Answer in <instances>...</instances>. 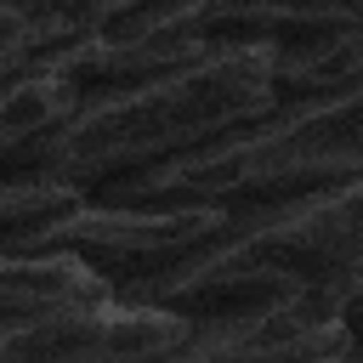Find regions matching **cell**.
I'll list each match as a JSON object with an SVG mask.
<instances>
[{
	"label": "cell",
	"mask_w": 363,
	"mask_h": 363,
	"mask_svg": "<svg viewBox=\"0 0 363 363\" xmlns=\"http://www.w3.org/2000/svg\"><path fill=\"white\" fill-rule=\"evenodd\" d=\"M113 301L153 306L182 323L255 306H306L346 323V312L363 301V176L323 193L227 210V221L193 255Z\"/></svg>",
	"instance_id": "1"
},
{
	"label": "cell",
	"mask_w": 363,
	"mask_h": 363,
	"mask_svg": "<svg viewBox=\"0 0 363 363\" xmlns=\"http://www.w3.org/2000/svg\"><path fill=\"white\" fill-rule=\"evenodd\" d=\"M272 108H278L272 57L250 45H227L176 74L79 96V108L57 130L11 153L0 176H51L79 193H96L136 170L170 164L216 136H233L267 119Z\"/></svg>",
	"instance_id": "2"
},
{
	"label": "cell",
	"mask_w": 363,
	"mask_h": 363,
	"mask_svg": "<svg viewBox=\"0 0 363 363\" xmlns=\"http://www.w3.org/2000/svg\"><path fill=\"white\" fill-rule=\"evenodd\" d=\"M363 176V91L278 102L267 119L216 136L170 164L96 187L102 204L142 210H255Z\"/></svg>",
	"instance_id": "3"
},
{
	"label": "cell",
	"mask_w": 363,
	"mask_h": 363,
	"mask_svg": "<svg viewBox=\"0 0 363 363\" xmlns=\"http://www.w3.org/2000/svg\"><path fill=\"white\" fill-rule=\"evenodd\" d=\"M221 221H227V210H142V204L85 199L68 221L23 238L6 255H68L85 272H96L113 295H125L130 284H142V278L164 272L170 261L193 255Z\"/></svg>",
	"instance_id": "4"
},
{
	"label": "cell",
	"mask_w": 363,
	"mask_h": 363,
	"mask_svg": "<svg viewBox=\"0 0 363 363\" xmlns=\"http://www.w3.org/2000/svg\"><path fill=\"white\" fill-rule=\"evenodd\" d=\"M182 318L102 301L79 312H45L0 323V363H153L182 340Z\"/></svg>",
	"instance_id": "5"
},
{
	"label": "cell",
	"mask_w": 363,
	"mask_h": 363,
	"mask_svg": "<svg viewBox=\"0 0 363 363\" xmlns=\"http://www.w3.org/2000/svg\"><path fill=\"white\" fill-rule=\"evenodd\" d=\"M352 329L306 306H255L221 318H187L182 340L153 363H340Z\"/></svg>",
	"instance_id": "6"
},
{
	"label": "cell",
	"mask_w": 363,
	"mask_h": 363,
	"mask_svg": "<svg viewBox=\"0 0 363 363\" xmlns=\"http://www.w3.org/2000/svg\"><path fill=\"white\" fill-rule=\"evenodd\" d=\"M357 17H363V6H204L199 34L216 51L250 45L267 57H289V51H312V45L335 40Z\"/></svg>",
	"instance_id": "7"
},
{
	"label": "cell",
	"mask_w": 363,
	"mask_h": 363,
	"mask_svg": "<svg viewBox=\"0 0 363 363\" xmlns=\"http://www.w3.org/2000/svg\"><path fill=\"white\" fill-rule=\"evenodd\" d=\"M113 289L68 255H0V323L102 306Z\"/></svg>",
	"instance_id": "8"
},
{
	"label": "cell",
	"mask_w": 363,
	"mask_h": 363,
	"mask_svg": "<svg viewBox=\"0 0 363 363\" xmlns=\"http://www.w3.org/2000/svg\"><path fill=\"white\" fill-rule=\"evenodd\" d=\"M272 91H278V102L363 91V17H357L352 28H340L335 40L312 45V51L272 57Z\"/></svg>",
	"instance_id": "9"
},
{
	"label": "cell",
	"mask_w": 363,
	"mask_h": 363,
	"mask_svg": "<svg viewBox=\"0 0 363 363\" xmlns=\"http://www.w3.org/2000/svg\"><path fill=\"white\" fill-rule=\"evenodd\" d=\"M74 108H79V96H74L51 68L6 85V91H0V164H6L11 153H23L28 142H40L45 130H57Z\"/></svg>",
	"instance_id": "10"
},
{
	"label": "cell",
	"mask_w": 363,
	"mask_h": 363,
	"mask_svg": "<svg viewBox=\"0 0 363 363\" xmlns=\"http://www.w3.org/2000/svg\"><path fill=\"white\" fill-rule=\"evenodd\" d=\"M96 23H102V6H45L40 23L23 40L0 45V91L17 85V79H28V74H40V68H51V57L68 51L74 40H85Z\"/></svg>",
	"instance_id": "11"
},
{
	"label": "cell",
	"mask_w": 363,
	"mask_h": 363,
	"mask_svg": "<svg viewBox=\"0 0 363 363\" xmlns=\"http://www.w3.org/2000/svg\"><path fill=\"white\" fill-rule=\"evenodd\" d=\"M40 11H45V6H6V0H0V45H6V40H23V34L40 23Z\"/></svg>",
	"instance_id": "12"
},
{
	"label": "cell",
	"mask_w": 363,
	"mask_h": 363,
	"mask_svg": "<svg viewBox=\"0 0 363 363\" xmlns=\"http://www.w3.org/2000/svg\"><path fill=\"white\" fill-rule=\"evenodd\" d=\"M346 329H352V340H357V346H363V301H357V306H352V312H346Z\"/></svg>",
	"instance_id": "13"
},
{
	"label": "cell",
	"mask_w": 363,
	"mask_h": 363,
	"mask_svg": "<svg viewBox=\"0 0 363 363\" xmlns=\"http://www.w3.org/2000/svg\"><path fill=\"white\" fill-rule=\"evenodd\" d=\"M340 363H363V346H357V340H352V352H346V357H340Z\"/></svg>",
	"instance_id": "14"
}]
</instances>
